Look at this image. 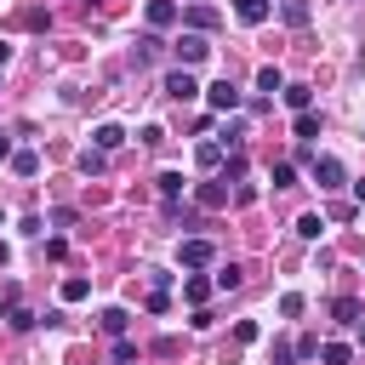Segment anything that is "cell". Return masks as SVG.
<instances>
[{
  "instance_id": "6da1fadb",
  "label": "cell",
  "mask_w": 365,
  "mask_h": 365,
  "mask_svg": "<svg viewBox=\"0 0 365 365\" xmlns=\"http://www.w3.org/2000/svg\"><path fill=\"white\" fill-rule=\"evenodd\" d=\"M171 51H177V63H182V68H194V63H205V57H211V40L188 29V34H182V40L171 46Z\"/></svg>"
},
{
  "instance_id": "7a4b0ae2",
  "label": "cell",
  "mask_w": 365,
  "mask_h": 365,
  "mask_svg": "<svg viewBox=\"0 0 365 365\" xmlns=\"http://www.w3.org/2000/svg\"><path fill=\"white\" fill-rule=\"evenodd\" d=\"M205 103H211L217 114H234L245 97H240V86H234V80H217V86H205Z\"/></svg>"
},
{
  "instance_id": "3957f363",
  "label": "cell",
  "mask_w": 365,
  "mask_h": 365,
  "mask_svg": "<svg viewBox=\"0 0 365 365\" xmlns=\"http://www.w3.org/2000/svg\"><path fill=\"white\" fill-rule=\"evenodd\" d=\"M314 182H319L325 194H336V188L348 182V171H342V160H331V154H319V160H314Z\"/></svg>"
},
{
  "instance_id": "277c9868",
  "label": "cell",
  "mask_w": 365,
  "mask_h": 365,
  "mask_svg": "<svg viewBox=\"0 0 365 365\" xmlns=\"http://www.w3.org/2000/svg\"><path fill=\"white\" fill-rule=\"evenodd\" d=\"M177 262L182 268H205V262H217V245L211 240H182L177 245Z\"/></svg>"
},
{
  "instance_id": "5b68a950",
  "label": "cell",
  "mask_w": 365,
  "mask_h": 365,
  "mask_svg": "<svg viewBox=\"0 0 365 365\" xmlns=\"http://www.w3.org/2000/svg\"><path fill=\"white\" fill-rule=\"evenodd\" d=\"M160 86H165V97H177V103H188V97H200V80H194L188 68H171V74H165Z\"/></svg>"
},
{
  "instance_id": "8992f818",
  "label": "cell",
  "mask_w": 365,
  "mask_h": 365,
  "mask_svg": "<svg viewBox=\"0 0 365 365\" xmlns=\"http://www.w3.org/2000/svg\"><path fill=\"white\" fill-rule=\"evenodd\" d=\"M171 23H177V6H171V0H148V29L160 34V29H171Z\"/></svg>"
},
{
  "instance_id": "52a82bcc",
  "label": "cell",
  "mask_w": 365,
  "mask_h": 365,
  "mask_svg": "<svg viewBox=\"0 0 365 365\" xmlns=\"http://www.w3.org/2000/svg\"><path fill=\"white\" fill-rule=\"evenodd\" d=\"M194 200H200L205 211H217V205H228V188H222V177H217V182H200V188H194Z\"/></svg>"
},
{
  "instance_id": "ba28073f",
  "label": "cell",
  "mask_w": 365,
  "mask_h": 365,
  "mask_svg": "<svg viewBox=\"0 0 365 365\" xmlns=\"http://www.w3.org/2000/svg\"><path fill=\"white\" fill-rule=\"evenodd\" d=\"M97 325H103V336H125L131 314H125V308H103V314H97Z\"/></svg>"
},
{
  "instance_id": "9c48e42d",
  "label": "cell",
  "mask_w": 365,
  "mask_h": 365,
  "mask_svg": "<svg viewBox=\"0 0 365 365\" xmlns=\"http://www.w3.org/2000/svg\"><path fill=\"white\" fill-rule=\"evenodd\" d=\"M234 17L257 29V23H268V0H234Z\"/></svg>"
},
{
  "instance_id": "30bf717a",
  "label": "cell",
  "mask_w": 365,
  "mask_h": 365,
  "mask_svg": "<svg viewBox=\"0 0 365 365\" xmlns=\"http://www.w3.org/2000/svg\"><path fill=\"white\" fill-rule=\"evenodd\" d=\"M91 143H97V148H103V154H108V148H120V143H125V131H120V125H114V120H103V125H97V131H91Z\"/></svg>"
},
{
  "instance_id": "8fae6325",
  "label": "cell",
  "mask_w": 365,
  "mask_h": 365,
  "mask_svg": "<svg viewBox=\"0 0 365 365\" xmlns=\"http://www.w3.org/2000/svg\"><path fill=\"white\" fill-rule=\"evenodd\" d=\"M154 57H160V34H154V29H148V34H143V40H137V51H131V63H137V68H143V63H154Z\"/></svg>"
},
{
  "instance_id": "7c38bea8",
  "label": "cell",
  "mask_w": 365,
  "mask_h": 365,
  "mask_svg": "<svg viewBox=\"0 0 365 365\" xmlns=\"http://www.w3.org/2000/svg\"><path fill=\"white\" fill-rule=\"evenodd\" d=\"M86 297H91V279L86 274H68L63 279V302H86Z\"/></svg>"
},
{
  "instance_id": "4fadbf2b",
  "label": "cell",
  "mask_w": 365,
  "mask_h": 365,
  "mask_svg": "<svg viewBox=\"0 0 365 365\" xmlns=\"http://www.w3.org/2000/svg\"><path fill=\"white\" fill-rule=\"evenodd\" d=\"M182 297H188L194 308H205V297H211V279H200V274H188V279H182Z\"/></svg>"
},
{
  "instance_id": "5bb4252c",
  "label": "cell",
  "mask_w": 365,
  "mask_h": 365,
  "mask_svg": "<svg viewBox=\"0 0 365 365\" xmlns=\"http://www.w3.org/2000/svg\"><path fill=\"white\" fill-rule=\"evenodd\" d=\"M331 314H336L342 325H359V319H365V308H359L354 297H336V302H331Z\"/></svg>"
},
{
  "instance_id": "9a60e30c",
  "label": "cell",
  "mask_w": 365,
  "mask_h": 365,
  "mask_svg": "<svg viewBox=\"0 0 365 365\" xmlns=\"http://www.w3.org/2000/svg\"><path fill=\"white\" fill-rule=\"evenodd\" d=\"M188 29H194V34L217 29V11H211V6H188Z\"/></svg>"
},
{
  "instance_id": "2e32d148",
  "label": "cell",
  "mask_w": 365,
  "mask_h": 365,
  "mask_svg": "<svg viewBox=\"0 0 365 365\" xmlns=\"http://www.w3.org/2000/svg\"><path fill=\"white\" fill-rule=\"evenodd\" d=\"M257 91H268V97H274V91H285V74H279L274 63H268V68H257Z\"/></svg>"
},
{
  "instance_id": "e0dca14e",
  "label": "cell",
  "mask_w": 365,
  "mask_h": 365,
  "mask_svg": "<svg viewBox=\"0 0 365 365\" xmlns=\"http://www.w3.org/2000/svg\"><path fill=\"white\" fill-rule=\"evenodd\" d=\"M194 160H200V171H217V165H222V143H200Z\"/></svg>"
},
{
  "instance_id": "ac0fdd59",
  "label": "cell",
  "mask_w": 365,
  "mask_h": 365,
  "mask_svg": "<svg viewBox=\"0 0 365 365\" xmlns=\"http://www.w3.org/2000/svg\"><path fill=\"white\" fill-rule=\"evenodd\" d=\"M11 171H17V177H34V171H40V154H34V148H17V154H11Z\"/></svg>"
},
{
  "instance_id": "d6986e66",
  "label": "cell",
  "mask_w": 365,
  "mask_h": 365,
  "mask_svg": "<svg viewBox=\"0 0 365 365\" xmlns=\"http://www.w3.org/2000/svg\"><path fill=\"white\" fill-rule=\"evenodd\" d=\"M177 194H182V171H160V200L177 205Z\"/></svg>"
},
{
  "instance_id": "ffe728a7",
  "label": "cell",
  "mask_w": 365,
  "mask_h": 365,
  "mask_svg": "<svg viewBox=\"0 0 365 365\" xmlns=\"http://www.w3.org/2000/svg\"><path fill=\"white\" fill-rule=\"evenodd\" d=\"M279 17H285L291 29H308V0H285V6H279Z\"/></svg>"
},
{
  "instance_id": "44dd1931",
  "label": "cell",
  "mask_w": 365,
  "mask_h": 365,
  "mask_svg": "<svg viewBox=\"0 0 365 365\" xmlns=\"http://www.w3.org/2000/svg\"><path fill=\"white\" fill-rule=\"evenodd\" d=\"M17 297H23V291H17V279H6V285H0V319H11V314L23 308Z\"/></svg>"
},
{
  "instance_id": "7402d4cb",
  "label": "cell",
  "mask_w": 365,
  "mask_h": 365,
  "mask_svg": "<svg viewBox=\"0 0 365 365\" xmlns=\"http://www.w3.org/2000/svg\"><path fill=\"white\" fill-rule=\"evenodd\" d=\"M319 359H325V365H348L354 354H348V342H319Z\"/></svg>"
},
{
  "instance_id": "603a6c76",
  "label": "cell",
  "mask_w": 365,
  "mask_h": 365,
  "mask_svg": "<svg viewBox=\"0 0 365 365\" xmlns=\"http://www.w3.org/2000/svg\"><path fill=\"white\" fill-rule=\"evenodd\" d=\"M279 97H285V103H291V108H297V114H302V108H308V103H314V91H308V86H285V91H279Z\"/></svg>"
},
{
  "instance_id": "cb8c5ba5",
  "label": "cell",
  "mask_w": 365,
  "mask_h": 365,
  "mask_svg": "<svg viewBox=\"0 0 365 365\" xmlns=\"http://www.w3.org/2000/svg\"><path fill=\"white\" fill-rule=\"evenodd\" d=\"M297 137H302V143H308V137H319V114H314V108H302V114H297Z\"/></svg>"
},
{
  "instance_id": "d4e9b609",
  "label": "cell",
  "mask_w": 365,
  "mask_h": 365,
  "mask_svg": "<svg viewBox=\"0 0 365 365\" xmlns=\"http://www.w3.org/2000/svg\"><path fill=\"white\" fill-rule=\"evenodd\" d=\"M240 279H245V274L228 262V268H217V279H211V285H217V291H240Z\"/></svg>"
},
{
  "instance_id": "484cf974",
  "label": "cell",
  "mask_w": 365,
  "mask_h": 365,
  "mask_svg": "<svg viewBox=\"0 0 365 365\" xmlns=\"http://www.w3.org/2000/svg\"><path fill=\"white\" fill-rule=\"evenodd\" d=\"M297 234H302V240H319V234H325V222L308 211V217H297Z\"/></svg>"
},
{
  "instance_id": "4316f807",
  "label": "cell",
  "mask_w": 365,
  "mask_h": 365,
  "mask_svg": "<svg viewBox=\"0 0 365 365\" xmlns=\"http://www.w3.org/2000/svg\"><path fill=\"white\" fill-rule=\"evenodd\" d=\"M302 308H308V302H302V291H285V297H279V314H285V319H297Z\"/></svg>"
},
{
  "instance_id": "83f0119b",
  "label": "cell",
  "mask_w": 365,
  "mask_h": 365,
  "mask_svg": "<svg viewBox=\"0 0 365 365\" xmlns=\"http://www.w3.org/2000/svg\"><path fill=\"white\" fill-rule=\"evenodd\" d=\"M80 171L97 177V171H103V148H86V154H80Z\"/></svg>"
},
{
  "instance_id": "f1b7e54d",
  "label": "cell",
  "mask_w": 365,
  "mask_h": 365,
  "mask_svg": "<svg viewBox=\"0 0 365 365\" xmlns=\"http://www.w3.org/2000/svg\"><path fill=\"white\" fill-rule=\"evenodd\" d=\"M291 182H297V165L279 160V165H274V188H291Z\"/></svg>"
},
{
  "instance_id": "f546056e",
  "label": "cell",
  "mask_w": 365,
  "mask_h": 365,
  "mask_svg": "<svg viewBox=\"0 0 365 365\" xmlns=\"http://www.w3.org/2000/svg\"><path fill=\"white\" fill-rule=\"evenodd\" d=\"M268 365H297V342H274V359Z\"/></svg>"
},
{
  "instance_id": "4dcf8cb0",
  "label": "cell",
  "mask_w": 365,
  "mask_h": 365,
  "mask_svg": "<svg viewBox=\"0 0 365 365\" xmlns=\"http://www.w3.org/2000/svg\"><path fill=\"white\" fill-rule=\"evenodd\" d=\"M6 325H11V331H34V314H29V308H17V314H11Z\"/></svg>"
},
{
  "instance_id": "1f68e13d",
  "label": "cell",
  "mask_w": 365,
  "mask_h": 365,
  "mask_svg": "<svg viewBox=\"0 0 365 365\" xmlns=\"http://www.w3.org/2000/svg\"><path fill=\"white\" fill-rule=\"evenodd\" d=\"M234 336H240V342H257L262 331H257V319H240V325H234Z\"/></svg>"
},
{
  "instance_id": "d6a6232c",
  "label": "cell",
  "mask_w": 365,
  "mask_h": 365,
  "mask_svg": "<svg viewBox=\"0 0 365 365\" xmlns=\"http://www.w3.org/2000/svg\"><path fill=\"white\" fill-rule=\"evenodd\" d=\"M0 160H11V137L6 131H0Z\"/></svg>"
},
{
  "instance_id": "836d02e7",
  "label": "cell",
  "mask_w": 365,
  "mask_h": 365,
  "mask_svg": "<svg viewBox=\"0 0 365 365\" xmlns=\"http://www.w3.org/2000/svg\"><path fill=\"white\" fill-rule=\"evenodd\" d=\"M354 200H359V205H365V177H359V182H354Z\"/></svg>"
},
{
  "instance_id": "e575fe53",
  "label": "cell",
  "mask_w": 365,
  "mask_h": 365,
  "mask_svg": "<svg viewBox=\"0 0 365 365\" xmlns=\"http://www.w3.org/2000/svg\"><path fill=\"white\" fill-rule=\"evenodd\" d=\"M6 63H11V46H0V68H6Z\"/></svg>"
},
{
  "instance_id": "d590c367",
  "label": "cell",
  "mask_w": 365,
  "mask_h": 365,
  "mask_svg": "<svg viewBox=\"0 0 365 365\" xmlns=\"http://www.w3.org/2000/svg\"><path fill=\"white\" fill-rule=\"evenodd\" d=\"M359 342H365V319H359Z\"/></svg>"
}]
</instances>
